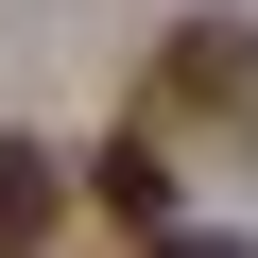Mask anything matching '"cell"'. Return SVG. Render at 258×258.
<instances>
[{"mask_svg": "<svg viewBox=\"0 0 258 258\" xmlns=\"http://www.w3.org/2000/svg\"><path fill=\"white\" fill-rule=\"evenodd\" d=\"M155 103H172V120H258V35H241V18H189V35L155 52Z\"/></svg>", "mask_w": 258, "mask_h": 258, "instance_id": "6da1fadb", "label": "cell"}, {"mask_svg": "<svg viewBox=\"0 0 258 258\" xmlns=\"http://www.w3.org/2000/svg\"><path fill=\"white\" fill-rule=\"evenodd\" d=\"M86 189H103V224L172 241V155H155V138H103V155H86Z\"/></svg>", "mask_w": 258, "mask_h": 258, "instance_id": "7a4b0ae2", "label": "cell"}, {"mask_svg": "<svg viewBox=\"0 0 258 258\" xmlns=\"http://www.w3.org/2000/svg\"><path fill=\"white\" fill-rule=\"evenodd\" d=\"M52 224H69V172H52L35 138H0V258H35Z\"/></svg>", "mask_w": 258, "mask_h": 258, "instance_id": "3957f363", "label": "cell"}, {"mask_svg": "<svg viewBox=\"0 0 258 258\" xmlns=\"http://www.w3.org/2000/svg\"><path fill=\"white\" fill-rule=\"evenodd\" d=\"M155 258H258V241H189V224H172V241H155Z\"/></svg>", "mask_w": 258, "mask_h": 258, "instance_id": "277c9868", "label": "cell"}]
</instances>
